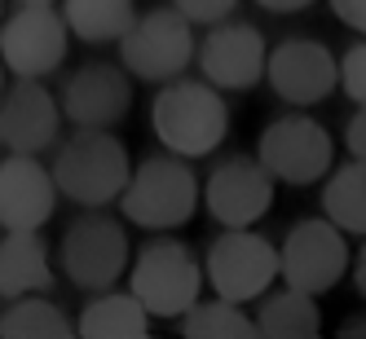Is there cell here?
Masks as SVG:
<instances>
[{
    "mask_svg": "<svg viewBox=\"0 0 366 339\" xmlns=\"http://www.w3.org/2000/svg\"><path fill=\"white\" fill-rule=\"evenodd\" d=\"M75 335V322L62 313V304L36 295H18L9 308H0V339H66Z\"/></svg>",
    "mask_w": 366,
    "mask_h": 339,
    "instance_id": "cell-21",
    "label": "cell"
},
{
    "mask_svg": "<svg viewBox=\"0 0 366 339\" xmlns=\"http://www.w3.org/2000/svg\"><path fill=\"white\" fill-rule=\"evenodd\" d=\"M150 128L164 141V150L181 154V159H207L225 137H229V106L221 88L207 80H177L159 84L150 101Z\"/></svg>",
    "mask_w": 366,
    "mask_h": 339,
    "instance_id": "cell-1",
    "label": "cell"
},
{
    "mask_svg": "<svg viewBox=\"0 0 366 339\" xmlns=\"http://www.w3.org/2000/svg\"><path fill=\"white\" fill-rule=\"evenodd\" d=\"M340 339H366V313H362V318H353V322H345V326H340Z\"/></svg>",
    "mask_w": 366,
    "mask_h": 339,
    "instance_id": "cell-30",
    "label": "cell"
},
{
    "mask_svg": "<svg viewBox=\"0 0 366 339\" xmlns=\"http://www.w3.org/2000/svg\"><path fill=\"white\" fill-rule=\"evenodd\" d=\"M203 282L212 286L221 300L234 304H252L278 282V247L256 233L252 225L243 229H225L207 243L203 255Z\"/></svg>",
    "mask_w": 366,
    "mask_h": 339,
    "instance_id": "cell-8",
    "label": "cell"
},
{
    "mask_svg": "<svg viewBox=\"0 0 366 339\" xmlns=\"http://www.w3.org/2000/svg\"><path fill=\"white\" fill-rule=\"evenodd\" d=\"M256 339H313L322 330V308L318 295L300 291V286H282L265 291L256 308Z\"/></svg>",
    "mask_w": 366,
    "mask_h": 339,
    "instance_id": "cell-19",
    "label": "cell"
},
{
    "mask_svg": "<svg viewBox=\"0 0 366 339\" xmlns=\"http://www.w3.org/2000/svg\"><path fill=\"white\" fill-rule=\"evenodd\" d=\"M54 186L75 207H111L128 186V150L111 128H75L58 146L54 159Z\"/></svg>",
    "mask_w": 366,
    "mask_h": 339,
    "instance_id": "cell-3",
    "label": "cell"
},
{
    "mask_svg": "<svg viewBox=\"0 0 366 339\" xmlns=\"http://www.w3.org/2000/svg\"><path fill=\"white\" fill-rule=\"evenodd\" d=\"M349 273V233L327 216H309L287 229L278 243V278L309 295H327Z\"/></svg>",
    "mask_w": 366,
    "mask_h": 339,
    "instance_id": "cell-9",
    "label": "cell"
},
{
    "mask_svg": "<svg viewBox=\"0 0 366 339\" xmlns=\"http://www.w3.org/2000/svg\"><path fill=\"white\" fill-rule=\"evenodd\" d=\"M349 269H353V286H357V295L366 300V243L357 247V255H349Z\"/></svg>",
    "mask_w": 366,
    "mask_h": 339,
    "instance_id": "cell-28",
    "label": "cell"
},
{
    "mask_svg": "<svg viewBox=\"0 0 366 339\" xmlns=\"http://www.w3.org/2000/svg\"><path fill=\"white\" fill-rule=\"evenodd\" d=\"M54 286V260L40 229H5L0 238V300L36 295Z\"/></svg>",
    "mask_w": 366,
    "mask_h": 339,
    "instance_id": "cell-17",
    "label": "cell"
},
{
    "mask_svg": "<svg viewBox=\"0 0 366 339\" xmlns=\"http://www.w3.org/2000/svg\"><path fill=\"white\" fill-rule=\"evenodd\" d=\"M322 216L353 233V238H366V159L353 163H340L327 172V186H322Z\"/></svg>",
    "mask_w": 366,
    "mask_h": 339,
    "instance_id": "cell-20",
    "label": "cell"
},
{
    "mask_svg": "<svg viewBox=\"0 0 366 339\" xmlns=\"http://www.w3.org/2000/svg\"><path fill=\"white\" fill-rule=\"evenodd\" d=\"M260 9H269V14H300V9H309L313 0H256Z\"/></svg>",
    "mask_w": 366,
    "mask_h": 339,
    "instance_id": "cell-29",
    "label": "cell"
},
{
    "mask_svg": "<svg viewBox=\"0 0 366 339\" xmlns=\"http://www.w3.org/2000/svg\"><path fill=\"white\" fill-rule=\"evenodd\" d=\"M0 18H5V0H0Z\"/></svg>",
    "mask_w": 366,
    "mask_h": 339,
    "instance_id": "cell-33",
    "label": "cell"
},
{
    "mask_svg": "<svg viewBox=\"0 0 366 339\" xmlns=\"http://www.w3.org/2000/svg\"><path fill=\"white\" fill-rule=\"evenodd\" d=\"M181 335L186 339H256V322L234 300H194L181 313Z\"/></svg>",
    "mask_w": 366,
    "mask_h": 339,
    "instance_id": "cell-23",
    "label": "cell"
},
{
    "mask_svg": "<svg viewBox=\"0 0 366 339\" xmlns=\"http://www.w3.org/2000/svg\"><path fill=\"white\" fill-rule=\"evenodd\" d=\"M234 5H239V0H172V9H181L194 27H212V22L229 18Z\"/></svg>",
    "mask_w": 366,
    "mask_h": 339,
    "instance_id": "cell-25",
    "label": "cell"
},
{
    "mask_svg": "<svg viewBox=\"0 0 366 339\" xmlns=\"http://www.w3.org/2000/svg\"><path fill=\"white\" fill-rule=\"evenodd\" d=\"M75 335L84 339H146L150 313L133 291H93V300L75 318Z\"/></svg>",
    "mask_w": 366,
    "mask_h": 339,
    "instance_id": "cell-18",
    "label": "cell"
},
{
    "mask_svg": "<svg viewBox=\"0 0 366 339\" xmlns=\"http://www.w3.org/2000/svg\"><path fill=\"white\" fill-rule=\"evenodd\" d=\"M331 14L345 27H353L357 36H366V0H331Z\"/></svg>",
    "mask_w": 366,
    "mask_h": 339,
    "instance_id": "cell-27",
    "label": "cell"
},
{
    "mask_svg": "<svg viewBox=\"0 0 366 339\" xmlns=\"http://www.w3.org/2000/svg\"><path fill=\"white\" fill-rule=\"evenodd\" d=\"M203 265L181 238H150L128 265V291H133L150 318H181L203 291Z\"/></svg>",
    "mask_w": 366,
    "mask_h": 339,
    "instance_id": "cell-5",
    "label": "cell"
},
{
    "mask_svg": "<svg viewBox=\"0 0 366 339\" xmlns=\"http://www.w3.org/2000/svg\"><path fill=\"white\" fill-rule=\"evenodd\" d=\"M66 31L84 44H107L128 31L137 18V0H62Z\"/></svg>",
    "mask_w": 366,
    "mask_h": 339,
    "instance_id": "cell-22",
    "label": "cell"
},
{
    "mask_svg": "<svg viewBox=\"0 0 366 339\" xmlns=\"http://www.w3.org/2000/svg\"><path fill=\"white\" fill-rule=\"evenodd\" d=\"M22 5H54V0H22Z\"/></svg>",
    "mask_w": 366,
    "mask_h": 339,
    "instance_id": "cell-31",
    "label": "cell"
},
{
    "mask_svg": "<svg viewBox=\"0 0 366 339\" xmlns=\"http://www.w3.org/2000/svg\"><path fill=\"white\" fill-rule=\"evenodd\" d=\"M62 106L40 80H14L0 88V146L9 154H44L58 146Z\"/></svg>",
    "mask_w": 366,
    "mask_h": 339,
    "instance_id": "cell-14",
    "label": "cell"
},
{
    "mask_svg": "<svg viewBox=\"0 0 366 339\" xmlns=\"http://www.w3.org/2000/svg\"><path fill=\"white\" fill-rule=\"evenodd\" d=\"M340 88H345L353 106H366V40L345 49V58H340Z\"/></svg>",
    "mask_w": 366,
    "mask_h": 339,
    "instance_id": "cell-24",
    "label": "cell"
},
{
    "mask_svg": "<svg viewBox=\"0 0 366 339\" xmlns=\"http://www.w3.org/2000/svg\"><path fill=\"white\" fill-rule=\"evenodd\" d=\"M119 212L128 216V225L137 229H154V233H168L190 225L199 212V176L190 168V159L164 150V154H150L142 159L133 172H128V186L115 198Z\"/></svg>",
    "mask_w": 366,
    "mask_h": 339,
    "instance_id": "cell-2",
    "label": "cell"
},
{
    "mask_svg": "<svg viewBox=\"0 0 366 339\" xmlns=\"http://www.w3.org/2000/svg\"><path fill=\"white\" fill-rule=\"evenodd\" d=\"M128 229L119 216H107L102 207H84V216H75L62 233V273L80 291H107L128 269Z\"/></svg>",
    "mask_w": 366,
    "mask_h": 339,
    "instance_id": "cell-6",
    "label": "cell"
},
{
    "mask_svg": "<svg viewBox=\"0 0 366 339\" xmlns=\"http://www.w3.org/2000/svg\"><path fill=\"white\" fill-rule=\"evenodd\" d=\"M119 58L133 80L168 84L177 75H186L194 62V22L172 5L146 9L119 36Z\"/></svg>",
    "mask_w": 366,
    "mask_h": 339,
    "instance_id": "cell-4",
    "label": "cell"
},
{
    "mask_svg": "<svg viewBox=\"0 0 366 339\" xmlns=\"http://www.w3.org/2000/svg\"><path fill=\"white\" fill-rule=\"evenodd\" d=\"M274 190L278 181L260 168L256 154H229L221 159L203 181V207L207 216L225 229H243V225H256L260 216H269L274 207Z\"/></svg>",
    "mask_w": 366,
    "mask_h": 339,
    "instance_id": "cell-12",
    "label": "cell"
},
{
    "mask_svg": "<svg viewBox=\"0 0 366 339\" xmlns=\"http://www.w3.org/2000/svg\"><path fill=\"white\" fill-rule=\"evenodd\" d=\"M265 54L269 44L252 22H239V18H221L212 22V31L203 36V44H194V58H199V71L203 80L221 88V93H247L265 80Z\"/></svg>",
    "mask_w": 366,
    "mask_h": 339,
    "instance_id": "cell-13",
    "label": "cell"
},
{
    "mask_svg": "<svg viewBox=\"0 0 366 339\" xmlns=\"http://www.w3.org/2000/svg\"><path fill=\"white\" fill-rule=\"evenodd\" d=\"M345 150L353 159H366V106H357L345 123Z\"/></svg>",
    "mask_w": 366,
    "mask_h": 339,
    "instance_id": "cell-26",
    "label": "cell"
},
{
    "mask_svg": "<svg viewBox=\"0 0 366 339\" xmlns=\"http://www.w3.org/2000/svg\"><path fill=\"white\" fill-rule=\"evenodd\" d=\"M58 207V186L36 154H9L0 163V229H44Z\"/></svg>",
    "mask_w": 366,
    "mask_h": 339,
    "instance_id": "cell-16",
    "label": "cell"
},
{
    "mask_svg": "<svg viewBox=\"0 0 366 339\" xmlns=\"http://www.w3.org/2000/svg\"><path fill=\"white\" fill-rule=\"evenodd\" d=\"M256 159L282 186H313V181H322L331 172L335 141L327 133V123H318L305 111H292V115H278L260 128Z\"/></svg>",
    "mask_w": 366,
    "mask_h": 339,
    "instance_id": "cell-7",
    "label": "cell"
},
{
    "mask_svg": "<svg viewBox=\"0 0 366 339\" xmlns=\"http://www.w3.org/2000/svg\"><path fill=\"white\" fill-rule=\"evenodd\" d=\"M0 88H5V62H0Z\"/></svg>",
    "mask_w": 366,
    "mask_h": 339,
    "instance_id": "cell-32",
    "label": "cell"
},
{
    "mask_svg": "<svg viewBox=\"0 0 366 339\" xmlns=\"http://www.w3.org/2000/svg\"><path fill=\"white\" fill-rule=\"evenodd\" d=\"M58 106L75 128H115L133 111V75L115 62H89L62 84Z\"/></svg>",
    "mask_w": 366,
    "mask_h": 339,
    "instance_id": "cell-15",
    "label": "cell"
},
{
    "mask_svg": "<svg viewBox=\"0 0 366 339\" xmlns=\"http://www.w3.org/2000/svg\"><path fill=\"white\" fill-rule=\"evenodd\" d=\"M71 31L54 5H18L0 18V62L18 80H44L66 62Z\"/></svg>",
    "mask_w": 366,
    "mask_h": 339,
    "instance_id": "cell-10",
    "label": "cell"
},
{
    "mask_svg": "<svg viewBox=\"0 0 366 339\" xmlns=\"http://www.w3.org/2000/svg\"><path fill=\"white\" fill-rule=\"evenodd\" d=\"M265 80L287 106H318L340 88V58L322 40L287 36L265 54Z\"/></svg>",
    "mask_w": 366,
    "mask_h": 339,
    "instance_id": "cell-11",
    "label": "cell"
}]
</instances>
